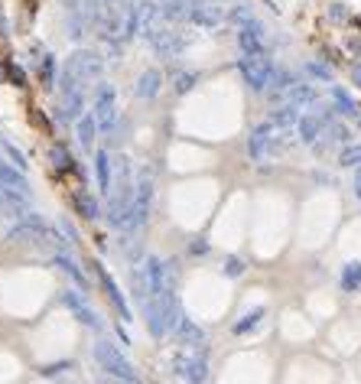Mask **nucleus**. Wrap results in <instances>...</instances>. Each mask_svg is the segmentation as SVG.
Wrapping results in <instances>:
<instances>
[{
    "label": "nucleus",
    "instance_id": "nucleus-40",
    "mask_svg": "<svg viewBox=\"0 0 361 384\" xmlns=\"http://www.w3.org/2000/svg\"><path fill=\"white\" fill-rule=\"evenodd\" d=\"M355 196H358V199H361V169H358V173H355Z\"/></svg>",
    "mask_w": 361,
    "mask_h": 384
},
{
    "label": "nucleus",
    "instance_id": "nucleus-38",
    "mask_svg": "<svg viewBox=\"0 0 361 384\" xmlns=\"http://www.w3.org/2000/svg\"><path fill=\"white\" fill-rule=\"evenodd\" d=\"M189 251H193V254H208V241L205 238H195L193 245H189Z\"/></svg>",
    "mask_w": 361,
    "mask_h": 384
},
{
    "label": "nucleus",
    "instance_id": "nucleus-5",
    "mask_svg": "<svg viewBox=\"0 0 361 384\" xmlns=\"http://www.w3.org/2000/svg\"><path fill=\"white\" fill-rule=\"evenodd\" d=\"M49 231L53 228H49V225L30 208L26 215H20L14 222V228L7 231V241H14V245L16 241H20V245H26V241H43V238H49Z\"/></svg>",
    "mask_w": 361,
    "mask_h": 384
},
{
    "label": "nucleus",
    "instance_id": "nucleus-32",
    "mask_svg": "<svg viewBox=\"0 0 361 384\" xmlns=\"http://www.w3.org/2000/svg\"><path fill=\"white\" fill-rule=\"evenodd\" d=\"M199 82L195 78V72H176V78H173V85H176V92L185 95V92H193V85Z\"/></svg>",
    "mask_w": 361,
    "mask_h": 384
},
{
    "label": "nucleus",
    "instance_id": "nucleus-10",
    "mask_svg": "<svg viewBox=\"0 0 361 384\" xmlns=\"http://www.w3.org/2000/svg\"><path fill=\"white\" fill-rule=\"evenodd\" d=\"M85 108V85L72 78L69 72H62V114L69 121H78Z\"/></svg>",
    "mask_w": 361,
    "mask_h": 384
},
{
    "label": "nucleus",
    "instance_id": "nucleus-16",
    "mask_svg": "<svg viewBox=\"0 0 361 384\" xmlns=\"http://www.w3.org/2000/svg\"><path fill=\"white\" fill-rule=\"evenodd\" d=\"M238 46L241 53H264V30L257 20H247L238 30Z\"/></svg>",
    "mask_w": 361,
    "mask_h": 384
},
{
    "label": "nucleus",
    "instance_id": "nucleus-6",
    "mask_svg": "<svg viewBox=\"0 0 361 384\" xmlns=\"http://www.w3.org/2000/svg\"><path fill=\"white\" fill-rule=\"evenodd\" d=\"M173 280H176L173 264L160 261V257H146V293H150V297H166V293H173Z\"/></svg>",
    "mask_w": 361,
    "mask_h": 384
},
{
    "label": "nucleus",
    "instance_id": "nucleus-19",
    "mask_svg": "<svg viewBox=\"0 0 361 384\" xmlns=\"http://www.w3.org/2000/svg\"><path fill=\"white\" fill-rule=\"evenodd\" d=\"M0 186H7V189H14V192H23V196H30V183H26L23 169L10 166V163H4V160H0Z\"/></svg>",
    "mask_w": 361,
    "mask_h": 384
},
{
    "label": "nucleus",
    "instance_id": "nucleus-24",
    "mask_svg": "<svg viewBox=\"0 0 361 384\" xmlns=\"http://www.w3.org/2000/svg\"><path fill=\"white\" fill-rule=\"evenodd\" d=\"M264 316H267V309H264V306H254L251 313H244L238 323H235V336H247V332H254L257 326H261Z\"/></svg>",
    "mask_w": 361,
    "mask_h": 384
},
{
    "label": "nucleus",
    "instance_id": "nucleus-15",
    "mask_svg": "<svg viewBox=\"0 0 361 384\" xmlns=\"http://www.w3.org/2000/svg\"><path fill=\"white\" fill-rule=\"evenodd\" d=\"M30 212V196H23V192H14L7 189V186H0V215L7 218H20Z\"/></svg>",
    "mask_w": 361,
    "mask_h": 384
},
{
    "label": "nucleus",
    "instance_id": "nucleus-9",
    "mask_svg": "<svg viewBox=\"0 0 361 384\" xmlns=\"http://www.w3.org/2000/svg\"><path fill=\"white\" fill-rule=\"evenodd\" d=\"M173 368H176V375L185 384H202L208 375V361H205V355H199V348H193V352L176 355L173 358Z\"/></svg>",
    "mask_w": 361,
    "mask_h": 384
},
{
    "label": "nucleus",
    "instance_id": "nucleus-28",
    "mask_svg": "<svg viewBox=\"0 0 361 384\" xmlns=\"http://www.w3.org/2000/svg\"><path fill=\"white\" fill-rule=\"evenodd\" d=\"M95 169H98V189L111 196V160H108V154H104V150H98V154H95Z\"/></svg>",
    "mask_w": 361,
    "mask_h": 384
},
{
    "label": "nucleus",
    "instance_id": "nucleus-20",
    "mask_svg": "<svg viewBox=\"0 0 361 384\" xmlns=\"http://www.w3.org/2000/svg\"><path fill=\"white\" fill-rule=\"evenodd\" d=\"M160 85H163V75L156 69H146V72H140V78H137V98H144V101H153L156 95H160Z\"/></svg>",
    "mask_w": 361,
    "mask_h": 384
},
{
    "label": "nucleus",
    "instance_id": "nucleus-11",
    "mask_svg": "<svg viewBox=\"0 0 361 384\" xmlns=\"http://www.w3.org/2000/svg\"><path fill=\"white\" fill-rule=\"evenodd\" d=\"M189 20L195 26H205V30H215L222 26L225 14L218 7V0H189Z\"/></svg>",
    "mask_w": 361,
    "mask_h": 384
},
{
    "label": "nucleus",
    "instance_id": "nucleus-39",
    "mask_svg": "<svg viewBox=\"0 0 361 384\" xmlns=\"http://www.w3.org/2000/svg\"><path fill=\"white\" fill-rule=\"evenodd\" d=\"M332 20H345V7L342 4H332Z\"/></svg>",
    "mask_w": 361,
    "mask_h": 384
},
{
    "label": "nucleus",
    "instance_id": "nucleus-14",
    "mask_svg": "<svg viewBox=\"0 0 361 384\" xmlns=\"http://www.w3.org/2000/svg\"><path fill=\"white\" fill-rule=\"evenodd\" d=\"M144 316H146V329L150 336L163 338L166 336V309H163V300L160 297H144Z\"/></svg>",
    "mask_w": 361,
    "mask_h": 384
},
{
    "label": "nucleus",
    "instance_id": "nucleus-26",
    "mask_svg": "<svg viewBox=\"0 0 361 384\" xmlns=\"http://www.w3.org/2000/svg\"><path fill=\"white\" fill-rule=\"evenodd\" d=\"M286 101H290V105H296V108H300V105H313V101H316V92H313V85L293 82L290 88H286Z\"/></svg>",
    "mask_w": 361,
    "mask_h": 384
},
{
    "label": "nucleus",
    "instance_id": "nucleus-23",
    "mask_svg": "<svg viewBox=\"0 0 361 384\" xmlns=\"http://www.w3.org/2000/svg\"><path fill=\"white\" fill-rule=\"evenodd\" d=\"M338 284L345 293H358L361 290V261H348L342 267V277H338Z\"/></svg>",
    "mask_w": 361,
    "mask_h": 384
},
{
    "label": "nucleus",
    "instance_id": "nucleus-22",
    "mask_svg": "<svg viewBox=\"0 0 361 384\" xmlns=\"http://www.w3.org/2000/svg\"><path fill=\"white\" fill-rule=\"evenodd\" d=\"M53 264L62 270V274H69L72 280H75V287H78V290H85V287H88V280H85V274H82V270H78V264L72 261V257H69V254H65V251H62V254H55V257H53Z\"/></svg>",
    "mask_w": 361,
    "mask_h": 384
},
{
    "label": "nucleus",
    "instance_id": "nucleus-4",
    "mask_svg": "<svg viewBox=\"0 0 361 384\" xmlns=\"http://www.w3.org/2000/svg\"><path fill=\"white\" fill-rule=\"evenodd\" d=\"M65 72L72 78H78L82 85H92V82H101V72H104V62L95 49H75L65 62Z\"/></svg>",
    "mask_w": 361,
    "mask_h": 384
},
{
    "label": "nucleus",
    "instance_id": "nucleus-1",
    "mask_svg": "<svg viewBox=\"0 0 361 384\" xmlns=\"http://www.w3.org/2000/svg\"><path fill=\"white\" fill-rule=\"evenodd\" d=\"M244 85H251L254 92H267L270 78H274V62L267 53H244V59L238 62Z\"/></svg>",
    "mask_w": 361,
    "mask_h": 384
},
{
    "label": "nucleus",
    "instance_id": "nucleus-21",
    "mask_svg": "<svg viewBox=\"0 0 361 384\" xmlns=\"http://www.w3.org/2000/svg\"><path fill=\"white\" fill-rule=\"evenodd\" d=\"M296 131H300V140H303V144H316V140L323 137V131H325V117L303 114L300 124H296Z\"/></svg>",
    "mask_w": 361,
    "mask_h": 384
},
{
    "label": "nucleus",
    "instance_id": "nucleus-33",
    "mask_svg": "<svg viewBox=\"0 0 361 384\" xmlns=\"http://www.w3.org/2000/svg\"><path fill=\"white\" fill-rule=\"evenodd\" d=\"M338 163H342V166H361V144L345 146V150L338 154Z\"/></svg>",
    "mask_w": 361,
    "mask_h": 384
},
{
    "label": "nucleus",
    "instance_id": "nucleus-2",
    "mask_svg": "<svg viewBox=\"0 0 361 384\" xmlns=\"http://www.w3.org/2000/svg\"><path fill=\"white\" fill-rule=\"evenodd\" d=\"M95 361L101 365V371H108L117 381H137V368L121 355V348L111 346V342H98L95 346Z\"/></svg>",
    "mask_w": 361,
    "mask_h": 384
},
{
    "label": "nucleus",
    "instance_id": "nucleus-35",
    "mask_svg": "<svg viewBox=\"0 0 361 384\" xmlns=\"http://www.w3.org/2000/svg\"><path fill=\"white\" fill-rule=\"evenodd\" d=\"M0 150H4V154H7L10 160H14V163H16V166H20V169H26V156L20 154V150H16V146H10L7 140H0Z\"/></svg>",
    "mask_w": 361,
    "mask_h": 384
},
{
    "label": "nucleus",
    "instance_id": "nucleus-7",
    "mask_svg": "<svg viewBox=\"0 0 361 384\" xmlns=\"http://www.w3.org/2000/svg\"><path fill=\"white\" fill-rule=\"evenodd\" d=\"M280 127L274 121H267V124H257L251 131V137H247V154H251V160H257V163H264L274 150H277V134Z\"/></svg>",
    "mask_w": 361,
    "mask_h": 384
},
{
    "label": "nucleus",
    "instance_id": "nucleus-18",
    "mask_svg": "<svg viewBox=\"0 0 361 384\" xmlns=\"http://www.w3.org/2000/svg\"><path fill=\"white\" fill-rule=\"evenodd\" d=\"M95 270H98V277H101V287H104V293H108V300L114 303L117 309H121V319H131V306H127V300H124L121 287L114 284V277H111L108 270L101 267V264H95Z\"/></svg>",
    "mask_w": 361,
    "mask_h": 384
},
{
    "label": "nucleus",
    "instance_id": "nucleus-25",
    "mask_svg": "<svg viewBox=\"0 0 361 384\" xmlns=\"http://www.w3.org/2000/svg\"><path fill=\"white\" fill-rule=\"evenodd\" d=\"M95 131H98V121H95L92 111L78 117V144H82L85 150H92V144H95Z\"/></svg>",
    "mask_w": 361,
    "mask_h": 384
},
{
    "label": "nucleus",
    "instance_id": "nucleus-17",
    "mask_svg": "<svg viewBox=\"0 0 361 384\" xmlns=\"http://www.w3.org/2000/svg\"><path fill=\"white\" fill-rule=\"evenodd\" d=\"M173 336H176L185 348H202V346H205V329H202V326H195L189 316H183V319H179V326H176V332H173Z\"/></svg>",
    "mask_w": 361,
    "mask_h": 384
},
{
    "label": "nucleus",
    "instance_id": "nucleus-29",
    "mask_svg": "<svg viewBox=\"0 0 361 384\" xmlns=\"http://www.w3.org/2000/svg\"><path fill=\"white\" fill-rule=\"evenodd\" d=\"M270 121L277 124L280 131H284V127H293V124H300V108L286 101L284 108H277V111H274V117H270Z\"/></svg>",
    "mask_w": 361,
    "mask_h": 384
},
{
    "label": "nucleus",
    "instance_id": "nucleus-12",
    "mask_svg": "<svg viewBox=\"0 0 361 384\" xmlns=\"http://www.w3.org/2000/svg\"><path fill=\"white\" fill-rule=\"evenodd\" d=\"M62 303H65V306H69V313L75 316L82 326H88V329H101V326H104V323H101V316L95 313L88 303H85V297L78 290H62Z\"/></svg>",
    "mask_w": 361,
    "mask_h": 384
},
{
    "label": "nucleus",
    "instance_id": "nucleus-36",
    "mask_svg": "<svg viewBox=\"0 0 361 384\" xmlns=\"http://www.w3.org/2000/svg\"><path fill=\"white\" fill-rule=\"evenodd\" d=\"M244 274V261L241 257H228L225 261V277H241Z\"/></svg>",
    "mask_w": 361,
    "mask_h": 384
},
{
    "label": "nucleus",
    "instance_id": "nucleus-27",
    "mask_svg": "<svg viewBox=\"0 0 361 384\" xmlns=\"http://www.w3.org/2000/svg\"><path fill=\"white\" fill-rule=\"evenodd\" d=\"M72 202H75V208H78V215H82V218H98L101 215V206H98V202H95V196H92V192H75V199H72Z\"/></svg>",
    "mask_w": 361,
    "mask_h": 384
},
{
    "label": "nucleus",
    "instance_id": "nucleus-34",
    "mask_svg": "<svg viewBox=\"0 0 361 384\" xmlns=\"http://www.w3.org/2000/svg\"><path fill=\"white\" fill-rule=\"evenodd\" d=\"M53 69H55V62L53 55H43V62H39V78H43V85H53Z\"/></svg>",
    "mask_w": 361,
    "mask_h": 384
},
{
    "label": "nucleus",
    "instance_id": "nucleus-41",
    "mask_svg": "<svg viewBox=\"0 0 361 384\" xmlns=\"http://www.w3.org/2000/svg\"><path fill=\"white\" fill-rule=\"evenodd\" d=\"M352 78H355V85L361 88V65H355V72H352Z\"/></svg>",
    "mask_w": 361,
    "mask_h": 384
},
{
    "label": "nucleus",
    "instance_id": "nucleus-31",
    "mask_svg": "<svg viewBox=\"0 0 361 384\" xmlns=\"http://www.w3.org/2000/svg\"><path fill=\"white\" fill-rule=\"evenodd\" d=\"M49 160H53L55 169H69L72 166V154L65 150V146H53V150H49Z\"/></svg>",
    "mask_w": 361,
    "mask_h": 384
},
{
    "label": "nucleus",
    "instance_id": "nucleus-8",
    "mask_svg": "<svg viewBox=\"0 0 361 384\" xmlns=\"http://www.w3.org/2000/svg\"><path fill=\"white\" fill-rule=\"evenodd\" d=\"M150 206H153V179L144 173V176L137 179V192H134V206H131V218H127V228L137 231L140 225L150 218Z\"/></svg>",
    "mask_w": 361,
    "mask_h": 384
},
{
    "label": "nucleus",
    "instance_id": "nucleus-3",
    "mask_svg": "<svg viewBox=\"0 0 361 384\" xmlns=\"http://www.w3.org/2000/svg\"><path fill=\"white\" fill-rule=\"evenodd\" d=\"M92 114L98 121V131L108 134L117 121V95H114V85L108 82H98L95 85V95H92Z\"/></svg>",
    "mask_w": 361,
    "mask_h": 384
},
{
    "label": "nucleus",
    "instance_id": "nucleus-37",
    "mask_svg": "<svg viewBox=\"0 0 361 384\" xmlns=\"http://www.w3.org/2000/svg\"><path fill=\"white\" fill-rule=\"evenodd\" d=\"M309 72H313V75H316V78H325V82H329V78H332V72H329V69H325L323 62H309Z\"/></svg>",
    "mask_w": 361,
    "mask_h": 384
},
{
    "label": "nucleus",
    "instance_id": "nucleus-13",
    "mask_svg": "<svg viewBox=\"0 0 361 384\" xmlns=\"http://www.w3.org/2000/svg\"><path fill=\"white\" fill-rule=\"evenodd\" d=\"M146 39H150V46L156 49L160 55H179L185 49V36H179L176 30H169V26H156L153 33H146Z\"/></svg>",
    "mask_w": 361,
    "mask_h": 384
},
{
    "label": "nucleus",
    "instance_id": "nucleus-42",
    "mask_svg": "<svg viewBox=\"0 0 361 384\" xmlns=\"http://www.w3.org/2000/svg\"><path fill=\"white\" fill-rule=\"evenodd\" d=\"M202 384H205V381H202Z\"/></svg>",
    "mask_w": 361,
    "mask_h": 384
},
{
    "label": "nucleus",
    "instance_id": "nucleus-30",
    "mask_svg": "<svg viewBox=\"0 0 361 384\" xmlns=\"http://www.w3.org/2000/svg\"><path fill=\"white\" fill-rule=\"evenodd\" d=\"M332 101H335L338 114H348V117H355V114H358V108H355L352 95H348V92H342L338 85H332Z\"/></svg>",
    "mask_w": 361,
    "mask_h": 384
}]
</instances>
